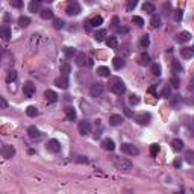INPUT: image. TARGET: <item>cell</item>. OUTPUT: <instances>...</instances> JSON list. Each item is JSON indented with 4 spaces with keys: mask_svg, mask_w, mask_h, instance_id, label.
I'll list each match as a JSON object with an SVG mask.
<instances>
[{
    "mask_svg": "<svg viewBox=\"0 0 194 194\" xmlns=\"http://www.w3.org/2000/svg\"><path fill=\"white\" fill-rule=\"evenodd\" d=\"M108 88H109V91H112L114 94H117V96H121V94H125V91H126L125 82L120 79V78H109Z\"/></svg>",
    "mask_w": 194,
    "mask_h": 194,
    "instance_id": "obj_1",
    "label": "cell"
},
{
    "mask_svg": "<svg viewBox=\"0 0 194 194\" xmlns=\"http://www.w3.org/2000/svg\"><path fill=\"white\" fill-rule=\"evenodd\" d=\"M112 162H114V165L120 171H130L132 170V162L129 159H126V158L114 156V158H112Z\"/></svg>",
    "mask_w": 194,
    "mask_h": 194,
    "instance_id": "obj_2",
    "label": "cell"
},
{
    "mask_svg": "<svg viewBox=\"0 0 194 194\" xmlns=\"http://www.w3.org/2000/svg\"><path fill=\"white\" fill-rule=\"evenodd\" d=\"M135 121H137L140 126L150 125V121H152V114H150V112H140V114L135 115Z\"/></svg>",
    "mask_w": 194,
    "mask_h": 194,
    "instance_id": "obj_3",
    "label": "cell"
},
{
    "mask_svg": "<svg viewBox=\"0 0 194 194\" xmlns=\"http://www.w3.org/2000/svg\"><path fill=\"white\" fill-rule=\"evenodd\" d=\"M121 152L126 153V155H130V156H137V155H140V149H138L137 146H134V144H129V143L121 144Z\"/></svg>",
    "mask_w": 194,
    "mask_h": 194,
    "instance_id": "obj_4",
    "label": "cell"
},
{
    "mask_svg": "<svg viewBox=\"0 0 194 194\" xmlns=\"http://www.w3.org/2000/svg\"><path fill=\"white\" fill-rule=\"evenodd\" d=\"M80 11H82V8L76 0H71L67 3V14L69 15H78V14H80Z\"/></svg>",
    "mask_w": 194,
    "mask_h": 194,
    "instance_id": "obj_5",
    "label": "cell"
},
{
    "mask_svg": "<svg viewBox=\"0 0 194 194\" xmlns=\"http://www.w3.org/2000/svg\"><path fill=\"white\" fill-rule=\"evenodd\" d=\"M46 149L50 153H59L61 152V143L58 140H49L46 144Z\"/></svg>",
    "mask_w": 194,
    "mask_h": 194,
    "instance_id": "obj_6",
    "label": "cell"
},
{
    "mask_svg": "<svg viewBox=\"0 0 194 194\" xmlns=\"http://www.w3.org/2000/svg\"><path fill=\"white\" fill-rule=\"evenodd\" d=\"M23 92H24V97H27V99L34 97V94H35V85H34V82H31V80L24 82Z\"/></svg>",
    "mask_w": 194,
    "mask_h": 194,
    "instance_id": "obj_7",
    "label": "cell"
},
{
    "mask_svg": "<svg viewBox=\"0 0 194 194\" xmlns=\"http://www.w3.org/2000/svg\"><path fill=\"white\" fill-rule=\"evenodd\" d=\"M78 130H79L80 135H88V134L91 132V123L87 121V120L79 121V125H78Z\"/></svg>",
    "mask_w": 194,
    "mask_h": 194,
    "instance_id": "obj_8",
    "label": "cell"
},
{
    "mask_svg": "<svg viewBox=\"0 0 194 194\" xmlns=\"http://www.w3.org/2000/svg\"><path fill=\"white\" fill-rule=\"evenodd\" d=\"M55 85H56L58 88H61V90H67L70 85V80H69V76H59L55 79Z\"/></svg>",
    "mask_w": 194,
    "mask_h": 194,
    "instance_id": "obj_9",
    "label": "cell"
},
{
    "mask_svg": "<svg viewBox=\"0 0 194 194\" xmlns=\"http://www.w3.org/2000/svg\"><path fill=\"white\" fill-rule=\"evenodd\" d=\"M103 91H105V85L103 83H94L91 87V90H90L92 97H100L103 94Z\"/></svg>",
    "mask_w": 194,
    "mask_h": 194,
    "instance_id": "obj_10",
    "label": "cell"
},
{
    "mask_svg": "<svg viewBox=\"0 0 194 194\" xmlns=\"http://www.w3.org/2000/svg\"><path fill=\"white\" fill-rule=\"evenodd\" d=\"M174 40H176L177 43H181V44H183V43H188V41L191 40V34H190V32H187V31H183V32L176 34Z\"/></svg>",
    "mask_w": 194,
    "mask_h": 194,
    "instance_id": "obj_11",
    "label": "cell"
},
{
    "mask_svg": "<svg viewBox=\"0 0 194 194\" xmlns=\"http://www.w3.org/2000/svg\"><path fill=\"white\" fill-rule=\"evenodd\" d=\"M137 62L140 65H143V67L149 65V64H150V55H149L147 52H141L137 58Z\"/></svg>",
    "mask_w": 194,
    "mask_h": 194,
    "instance_id": "obj_12",
    "label": "cell"
},
{
    "mask_svg": "<svg viewBox=\"0 0 194 194\" xmlns=\"http://www.w3.org/2000/svg\"><path fill=\"white\" fill-rule=\"evenodd\" d=\"M2 155H3V158L9 159V158H12L15 155V149L12 147V146H9V144H5L2 147Z\"/></svg>",
    "mask_w": 194,
    "mask_h": 194,
    "instance_id": "obj_13",
    "label": "cell"
},
{
    "mask_svg": "<svg viewBox=\"0 0 194 194\" xmlns=\"http://www.w3.org/2000/svg\"><path fill=\"white\" fill-rule=\"evenodd\" d=\"M27 134H29V137L32 140H41V137H43V134L40 132V129H36V126H29L27 127Z\"/></svg>",
    "mask_w": 194,
    "mask_h": 194,
    "instance_id": "obj_14",
    "label": "cell"
},
{
    "mask_svg": "<svg viewBox=\"0 0 194 194\" xmlns=\"http://www.w3.org/2000/svg\"><path fill=\"white\" fill-rule=\"evenodd\" d=\"M102 147L105 149V150H109V152H112L115 149V143L114 140H111V138H105L102 141Z\"/></svg>",
    "mask_w": 194,
    "mask_h": 194,
    "instance_id": "obj_15",
    "label": "cell"
},
{
    "mask_svg": "<svg viewBox=\"0 0 194 194\" xmlns=\"http://www.w3.org/2000/svg\"><path fill=\"white\" fill-rule=\"evenodd\" d=\"M44 97H46V100L49 103H56L58 102V94L55 91H52V90H47L44 92Z\"/></svg>",
    "mask_w": 194,
    "mask_h": 194,
    "instance_id": "obj_16",
    "label": "cell"
},
{
    "mask_svg": "<svg viewBox=\"0 0 194 194\" xmlns=\"http://www.w3.org/2000/svg\"><path fill=\"white\" fill-rule=\"evenodd\" d=\"M123 121H125V120H123V117H121V115H118V114H114V115H111V117H109V125H111V126H120Z\"/></svg>",
    "mask_w": 194,
    "mask_h": 194,
    "instance_id": "obj_17",
    "label": "cell"
},
{
    "mask_svg": "<svg viewBox=\"0 0 194 194\" xmlns=\"http://www.w3.org/2000/svg\"><path fill=\"white\" fill-rule=\"evenodd\" d=\"M64 111H65V115H67V118H69L70 121H74V120H76L78 114H76V109H74L73 106H67Z\"/></svg>",
    "mask_w": 194,
    "mask_h": 194,
    "instance_id": "obj_18",
    "label": "cell"
},
{
    "mask_svg": "<svg viewBox=\"0 0 194 194\" xmlns=\"http://www.w3.org/2000/svg\"><path fill=\"white\" fill-rule=\"evenodd\" d=\"M181 55H182L183 59H190V58L194 56V50L191 47H182L181 49Z\"/></svg>",
    "mask_w": 194,
    "mask_h": 194,
    "instance_id": "obj_19",
    "label": "cell"
},
{
    "mask_svg": "<svg viewBox=\"0 0 194 194\" xmlns=\"http://www.w3.org/2000/svg\"><path fill=\"white\" fill-rule=\"evenodd\" d=\"M125 59L123 58H120V56H115L114 59H112V65H114V69L115 70H120V69H123L125 67Z\"/></svg>",
    "mask_w": 194,
    "mask_h": 194,
    "instance_id": "obj_20",
    "label": "cell"
},
{
    "mask_svg": "<svg viewBox=\"0 0 194 194\" xmlns=\"http://www.w3.org/2000/svg\"><path fill=\"white\" fill-rule=\"evenodd\" d=\"M171 147L174 149L176 152H181L183 149V141L181 140V138H174L173 141H171Z\"/></svg>",
    "mask_w": 194,
    "mask_h": 194,
    "instance_id": "obj_21",
    "label": "cell"
},
{
    "mask_svg": "<svg viewBox=\"0 0 194 194\" xmlns=\"http://www.w3.org/2000/svg\"><path fill=\"white\" fill-rule=\"evenodd\" d=\"M102 23H103V18L100 17V15H96V17H92L91 20L88 21L90 27H99V26H100Z\"/></svg>",
    "mask_w": 194,
    "mask_h": 194,
    "instance_id": "obj_22",
    "label": "cell"
},
{
    "mask_svg": "<svg viewBox=\"0 0 194 194\" xmlns=\"http://www.w3.org/2000/svg\"><path fill=\"white\" fill-rule=\"evenodd\" d=\"M85 62H87V56H85V53H83V52H79V53L76 55V64H78L79 67H83Z\"/></svg>",
    "mask_w": 194,
    "mask_h": 194,
    "instance_id": "obj_23",
    "label": "cell"
},
{
    "mask_svg": "<svg viewBox=\"0 0 194 194\" xmlns=\"http://www.w3.org/2000/svg\"><path fill=\"white\" fill-rule=\"evenodd\" d=\"M106 46L109 47V49H117V47H118V40H117V36H109V38L106 40Z\"/></svg>",
    "mask_w": 194,
    "mask_h": 194,
    "instance_id": "obj_24",
    "label": "cell"
},
{
    "mask_svg": "<svg viewBox=\"0 0 194 194\" xmlns=\"http://www.w3.org/2000/svg\"><path fill=\"white\" fill-rule=\"evenodd\" d=\"M171 69H173L174 76H177L179 73H182V65H181L179 61H173V62H171Z\"/></svg>",
    "mask_w": 194,
    "mask_h": 194,
    "instance_id": "obj_25",
    "label": "cell"
},
{
    "mask_svg": "<svg viewBox=\"0 0 194 194\" xmlns=\"http://www.w3.org/2000/svg\"><path fill=\"white\" fill-rule=\"evenodd\" d=\"M97 74L102 76V78H109V76H111V71H109L108 67H99V69H97Z\"/></svg>",
    "mask_w": 194,
    "mask_h": 194,
    "instance_id": "obj_26",
    "label": "cell"
},
{
    "mask_svg": "<svg viewBox=\"0 0 194 194\" xmlns=\"http://www.w3.org/2000/svg\"><path fill=\"white\" fill-rule=\"evenodd\" d=\"M40 9H41V3L40 2H31L29 3V11L31 12H40Z\"/></svg>",
    "mask_w": 194,
    "mask_h": 194,
    "instance_id": "obj_27",
    "label": "cell"
},
{
    "mask_svg": "<svg viewBox=\"0 0 194 194\" xmlns=\"http://www.w3.org/2000/svg\"><path fill=\"white\" fill-rule=\"evenodd\" d=\"M150 71H152V74L153 76H161V65L158 62H155V64H152V67H150Z\"/></svg>",
    "mask_w": 194,
    "mask_h": 194,
    "instance_id": "obj_28",
    "label": "cell"
},
{
    "mask_svg": "<svg viewBox=\"0 0 194 194\" xmlns=\"http://www.w3.org/2000/svg\"><path fill=\"white\" fill-rule=\"evenodd\" d=\"M29 24H31V18H29V17L21 15V17L18 18V26H20V27H27Z\"/></svg>",
    "mask_w": 194,
    "mask_h": 194,
    "instance_id": "obj_29",
    "label": "cell"
},
{
    "mask_svg": "<svg viewBox=\"0 0 194 194\" xmlns=\"http://www.w3.org/2000/svg\"><path fill=\"white\" fill-rule=\"evenodd\" d=\"M185 126L188 127V130L191 132V134H194V118L193 117H185Z\"/></svg>",
    "mask_w": 194,
    "mask_h": 194,
    "instance_id": "obj_30",
    "label": "cell"
},
{
    "mask_svg": "<svg viewBox=\"0 0 194 194\" xmlns=\"http://www.w3.org/2000/svg\"><path fill=\"white\" fill-rule=\"evenodd\" d=\"M150 24H152V27H153V29L159 27V26H161V17H159V15H152Z\"/></svg>",
    "mask_w": 194,
    "mask_h": 194,
    "instance_id": "obj_31",
    "label": "cell"
},
{
    "mask_svg": "<svg viewBox=\"0 0 194 194\" xmlns=\"http://www.w3.org/2000/svg\"><path fill=\"white\" fill-rule=\"evenodd\" d=\"M143 9H144V12H147V14H153L155 12V5L150 3V2H146L143 5Z\"/></svg>",
    "mask_w": 194,
    "mask_h": 194,
    "instance_id": "obj_32",
    "label": "cell"
},
{
    "mask_svg": "<svg viewBox=\"0 0 194 194\" xmlns=\"http://www.w3.org/2000/svg\"><path fill=\"white\" fill-rule=\"evenodd\" d=\"M183 158H185V161L188 164H194V150H187Z\"/></svg>",
    "mask_w": 194,
    "mask_h": 194,
    "instance_id": "obj_33",
    "label": "cell"
},
{
    "mask_svg": "<svg viewBox=\"0 0 194 194\" xmlns=\"http://www.w3.org/2000/svg\"><path fill=\"white\" fill-rule=\"evenodd\" d=\"M11 35H12L11 29H9L8 26H3V27H2V38H3V40H9Z\"/></svg>",
    "mask_w": 194,
    "mask_h": 194,
    "instance_id": "obj_34",
    "label": "cell"
},
{
    "mask_svg": "<svg viewBox=\"0 0 194 194\" xmlns=\"http://www.w3.org/2000/svg\"><path fill=\"white\" fill-rule=\"evenodd\" d=\"M41 18H43V20H50V18H53V12L50 11V9H43V11H41Z\"/></svg>",
    "mask_w": 194,
    "mask_h": 194,
    "instance_id": "obj_35",
    "label": "cell"
},
{
    "mask_svg": "<svg viewBox=\"0 0 194 194\" xmlns=\"http://www.w3.org/2000/svg\"><path fill=\"white\" fill-rule=\"evenodd\" d=\"M105 36H106V31H105V29H99V31L94 34V38H96L97 41H102V40H105Z\"/></svg>",
    "mask_w": 194,
    "mask_h": 194,
    "instance_id": "obj_36",
    "label": "cell"
},
{
    "mask_svg": "<svg viewBox=\"0 0 194 194\" xmlns=\"http://www.w3.org/2000/svg\"><path fill=\"white\" fill-rule=\"evenodd\" d=\"M26 114L29 115V117H36L38 115V109L35 106H27L26 108Z\"/></svg>",
    "mask_w": 194,
    "mask_h": 194,
    "instance_id": "obj_37",
    "label": "cell"
},
{
    "mask_svg": "<svg viewBox=\"0 0 194 194\" xmlns=\"http://www.w3.org/2000/svg\"><path fill=\"white\" fill-rule=\"evenodd\" d=\"M64 53H65V56L67 58H73V56H76L78 53H76V50L73 49V47H65L64 49Z\"/></svg>",
    "mask_w": 194,
    "mask_h": 194,
    "instance_id": "obj_38",
    "label": "cell"
},
{
    "mask_svg": "<svg viewBox=\"0 0 194 194\" xmlns=\"http://www.w3.org/2000/svg\"><path fill=\"white\" fill-rule=\"evenodd\" d=\"M170 85L173 87V88L177 90V88L181 87V80H179V78H177V76H173V78L170 79Z\"/></svg>",
    "mask_w": 194,
    "mask_h": 194,
    "instance_id": "obj_39",
    "label": "cell"
},
{
    "mask_svg": "<svg viewBox=\"0 0 194 194\" xmlns=\"http://www.w3.org/2000/svg\"><path fill=\"white\" fill-rule=\"evenodd\" d=\"M149 152H150V156H158V153H159V146H158V144H152Z\"/></svg>",
    "mask_w": 194,
    "mask_h": 194,
    "instance_id": "obj_40",
    "label": "cell"
},
{
    "mask_svg": "<svg viewBox=\"0 0 194 194\" xmlns=\"http://www.w3.org/2000/svg\"><path fill=\"white\" fill-rule=\"evenodd\" d=\"M70 71H71V67H70L69 64H62V65H61V73H62V76H69Z\"/></svg>",
    "mask_w": 194,
    "mask_h": 194,
    "instance_id": "obj_41",
    "label": "cell"
},
{
    "mask_svg": "<svg viewBox=\"0 0 194 194\" xmlns=\"http://www.w3.org/2000/svg\"><path fill=\"white\" fill-rule=\"evenodd\" d=\"M137 0H130V2H127V5H126V11L127 12H130V11H134L135 8H137Z\"/></svg>",
    "mask_w": 194,
    "mask_h": 194,
    "instance_id": "obj_42",
    "label": "cell"
},
{
    "mask_svg": "<svg viewBox=\"0 0 194 194\" xmlns=\"http://www.w3.org/2000/svg\"><path fill=\"white\" fill-rule=\"evenodd\" d=\"M149 44H150V38H149L147 35H144L141 38V41H140V46L143 47V49H146V47H149Z\"/></svg>",
    "mask_w": 194,
    "mask_h": 194,
    "instance_id": "obj_43",
    "label": "cell"
},
{
    "mask_svg": "<svg viewBox=\"0 0 194 194\" xmlns=\"http://www.w3.org/2000/svg\"><path fill=\"white\" fill-rule=\"evenodd\" d=\"M15 79H17V73H15L14 70H11V71L8 73V76H6V82H8V83H11V82H14Z\"/></svg>",
    "mask_w": 194,
    "mask_h": 194,
    "instance_id": "obj_44",
    "label": "cell"
},
{
    "mask_svg": "<svg viewBox=\"0 0 194 194\" xmlns=\"http://www.w3.org/2000/svg\"><path fill=\"white\" fill-rule=\"evenodd\" d=\"M132 21H134V23L137 24V26H140V27H141V26H144V20H143V18H141L140 15H134Z\"/></svg>",
    "mask_w": 194,
    "mask_h": 194,
    "instance_id": "obj_45",
    "label": "cell"
},
{
    "mask_svg": "<svg viewBox=\"0 0 194 194\" xmlns=\"http://www.w3.org/2000/svg\"><path fill=\"white\" fill-rule=\"evenodd\" d=\"M173 17H174V20H176V21H181V20H182V17H183L182 9H176L174 14H173Z\"/></svg>",
    "mask_w": 194,
    "mask_h": 194,
    "instance_id": "obj_46",
    "label": "cell"
},
{
    "mask_svg": "<svg viewBox=\"0 0 194 194\" xmlns=\"http://www.w3.org/2000/svg\"><path fill=\"white\" fill-rule=\"evenodd\" d=\"M129 103H130V105H134V106H135V105H138V103H140V97H138V96H135V94L129 96Z\"/></svg>",
    "mask_w": 194,
    "mask_h": 194,
    "instance_id": "obj_47",
    "label": "cell"
},
{
    "mask_svg": "<svg viewBox=\"0 0 194 194\" xmlns=\"http://www.w3.org/2000/svg\"><path fill=\"white\" fill-rule=\"evenodd\" d=\"M53 26H55V29H62V27H64V20L56 18V20L53 21Z\"/></svg>",
    "mask_w": 194,
    "mask_h": 194,
    "instance_id": "obj_48",
    "label": "cell"
},
{
    "mask_svg": "<svg viewBox=\"0 0 194 194\" xmlns=\"http://www.w3.org/2000/svg\"><path fill=\"white\" fill-rule=\"evenodd\" d=\"M162 11H164V14H170L171 12V5L168 2H165V3L162 5Z\"/></svg>",
    "mask_w": 194,
    "mask_h": 194,
    "instance_id": "obj_49",
    "label": "cell"
},
{
    "mask_svg": "<svg viewBox=\"0 0 194 194\" xmlns=\"http://www.w3.org/2000/svg\"><path fill=\"white\" fill-rule=\"evenodd\" d=\"M162 97H170V87H165L162 90Z\"/></svg>",
    "mask_w": 194,
    "mask_h": 194,
    "instance_id": "obj_50",
    "label": "cell"
},
{
    "mask_svg": "<svg viewBox=\"0 0 194 194\" xmlns=\"http://www.w3.org/2000/svg\"><path fill=\"white\" fill-rule=\"evenodd\" d=\"M11 6L12 8H21V2H18V0H12Z\"/></svg>",
    "mask_w": 194,
    "mask_h": 194,
    "instance_id": "obj_51",
    "label": "cell"
},
{
    "mask_svg": "<svg viewBox=\"0 0 194 194\" xmlns=\"http://www.w3.org/2000/svg\"><path fill=\"white\" fill-rule=\"evenodd\" d=\"M0 105H2V109H6V108H8V103L5 100V97H0Z\"/></svg>",
    "mask_w": 194,
    "mask_h": 194,
    "instance_id": "obj_52",
    "label": "cell"
},
{
    "mask_svg": "<svg viewBox=\"0 0 194 194\" xmlns=\"http://www.w3.org/2000/svg\"><path fill=\"white\" fill-rule=\"evenodd\" d=\"M112 27H114V29H118V17H114V18H112Z\"/></svg>",
    "mask_w": 194,
    "mask_h": 194,
    "instance_id": "obj_53",
    "label": "cell"
},
{
    "mask_svg": "<svg viewBox=\"0 0 194 194\" xmlns=\"http://www.w3.org/2000/svg\"><path fill=\"white\" fill-rule=\"evenodd\" d=\"M117 34H127V27H118Z\"/></svg>",
    "mask_w": 194,
    "mask_h": 194,
    "instance_id": "obj_54",
    "label": "cell"
},
{
    "mask_svg": "<svg viewBox=\"0 0 194 194\" xmlns=\"http://www.w3.org/2000/svg\"><path fill=\"white\" fill-rule=\"evenodd\" d=\"M179 100H181V96H173V99H171V103H173V105H176V103L179 102Z\"/></svg>",
    "mask_w": 194,
    "mask_h": 194,
    "instance_id": "obj_55",
    "label": "cell"
},
{
    "mask_svg": "<svg viewBox=\"0 0 194 194\" xmlns=\"http://www.w3.org/2000/svg\"><path fill=\"white\" fill-rule=\"evenodd\" d=\"M149 92H152V94H155V96H158V94H156V87H155V85L149 88Z\"/></svg>",
    "mask_w": 194,
    "mask_h": 194,
    "instance_id": "obj_56",
    "label": "cell"
},
{
    "mask_svg": "<svg viewBox=\"0 0 194 194\" xmlns=\"http://www.w3.org/2000/svg\"><path fill=\"white\" fill-rule=\"evenodd\" d=\"M174 167H181V159H176V161H174Z\"/></svg>",
    "mask_w": 194,
    "mask_h": 194,
    "instance_id": "obj_57",
    "label": "cell"
},
{
    "mask_svg": "<svg viewBox=\"0 0 194 194\" xmlns=\"http://www.w3.org/2000/svg\"><path fill=\"white\" fill-rule=\"evenodd\" d=\"M191 49H193V50H194V47H191Z\"/></svg>",
    "mask_w": 194,
    "mask_h": 194,
    "instance_id": "obj_58",
    "label": "cell"
}]
</instances>
